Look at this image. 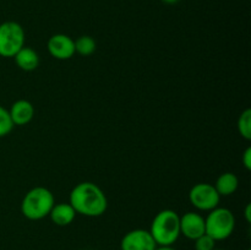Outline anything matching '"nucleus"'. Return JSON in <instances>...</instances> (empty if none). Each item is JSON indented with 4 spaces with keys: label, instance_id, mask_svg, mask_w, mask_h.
Masks as SVG:
<instances>
[{
    "label": "nucleus",
    "instance_id": "obj_7",
    "mask_svg": "<svg viewBox=\"0 0 251 250\" xmlns=\"http://www.w3.org/2000/svg\"><path fill=\"white\" fill-rule=\"evenodd\" d=\"M158 245L150 230L132 229L123 237L120 250H154Z\"/></svg>",
    "mask_w": 251,
    "mask_h": 250
},
{
    "label": "nucleus",
    "instance_id": "obj_17",
    "mask_svg": "<svg viewBox=\"0 0 251 250\" xmlns=\"http://www.w3.org/2000/svg\"><path fill=\"white\" fill-rule=\"evenodd\" d=\"M195 242V250H215L216 249V240L208 234H202L199 237L198 239L194 240Z\"/></svg>",
    "mask_w": 251,
    "mask_h": 250
},
{
    "label": "nucleus",
    "instance_id": "obj_19",
    "mask_svg": "<svg viewBox=\"0 0 251 250\" xmlns=\"http://www.w3.org/2000/svg\"><path fill=\"white\" fill-rule=\"evenodd\" d=\"M244 216H245V220H247V222L250 223L251 222V205L250 203H248L247 207H245Z\"/></svg>",
    "mask_w": 251,
    "mask_h": 250
},
{
    "label": "nucleus",
    "instance_id": "obj_16",
    "mask_svg": "<svg viewBox=\"0 0 251 250\" xmlns=\"http://www.w3.org/2000/svg\"><path fill=\"white\" fill-rule=\"evenodd\" d=\"M14 123H12L10 113L6 108L0 105V137H4L9 135L14 129Z\"/></svg>",
    "mask_w": 251,
    "mask_h": 250
},
{
    "label": "nucleus",
    "instance_id": "obj_11",
    "mask_svg": "<svg viewBox=\"0 0 251 250\" xmlns=\"http://www.w3.org/2000/svg\"><path fill=\"white\" fill-rule=\"evenodd\" d=\"M75 216L76 212L73 206L65 202L54 205L50 210V213H49L51 222L56 225H60V227H65V225L73 223V221L75 220Z\"/></svg>",
    "mask_w": 251,
    "mask_h": 250
},
{
    "label": "nucleus",
    "instance_id": "obj_13",
    "mask_svg": "<svg viewBox=\"0 0 251 250\" xmlns=\"http://www.w3.org/2000/svg\"><path fill=\"white\" fill-rule=\"evenodd\" d=\"M238 186H239L238 176L234 173H230V172L221 174L215 184V188L217 190V193L220 194V196L232 195V194H234L237 191Z\"/></svg>",
    "mask_w": 251,
    "mask_h": 250
},
{
    "label": "nucleus",
    "instance_id": "obj_6",
    "mask_svg": "<svg viewBox=\"0 0 251 250\" xmlns=\"http://www.w3.org/2000/svg\"><path fill=\"white\" fill-rule=\"evenodd\" d=\"M189 200L191 205L201 211H211L218 207L221 196L216 190L215 185L208 183H199L191 188L189 193Z\"/></svg>",
    "mask_w": 251,
    "mask_h": 250
},
{
    "label": "nucleus",
    "instance_id": "obj_8",
    "mask_svg": "<svg viewBox=\"0 0 251 250\" xmlns=\"http://www.w3.org/2000/svg\"><path fill=\"white\" fill-rule=\"evenodd\" d=\"M48 51L58 60H68L75 55V41L68 34L56 33L49 38Z\"/></svg>",
    "mask_w": 251,
    "mask_h": 250
},
{
    "label": "nucleus",
    "instance_id": "obj_5",
    "mask_svg": "<svg viewBox=\"0 0 251 250\" xmlns=\"http://www.w3.org/2000/svg\"><path fill=\"white\" fill-rule=\"evenodd\" d=\"M25 29L19 22L5 21L0 24V56L14 58L25 47Z\"/></svg>",
    "mask_w": 251,
    "mask_h": 250
},
{
    "label": "nucleus",
    "instance_id": "obj_3",
    "mask_svg": "<svg viewBox=\"0 0 251 250\" xmlns=\"http://www.w3.org/2000/svg\"><path fill=\"white\" fill-rule=\"evenodd\" d=\"M55 205L54 195L44 186H36L25 195L21 202V212L31 221L43 220L49 216L50 210Z\"/></svg>",
    "mask_w": 251,
    "mask_h": 250
},
{
    "label": "nucleus",
    "instance_id": "obj_4",
    "mask_svg": "<svg viewBox=\"0 0 251 250\" xmlns=\"http://www.w3.org/2000/svg\"><path fill=\"white\" fill-rule=\"evenodd\" d=\"M206 234L213 240H226L235 229V217L230 210L226 207H216L210 211L205 218Z\"/></svg>",
    "mask_w": 251,
    "mask_h": 250
},
{
    "label": "nucleus",
    "instance_id": "obj_2",
    "mask_svg": "<svg viewBox=\"0 0 251 250\" xmlns=\"http://www.w3.org/2000/svg\"><path fill=\"white\" fill-rule=\"evenodd\" d=\"M150 233L158 247L173 245L180 237V216L173 210H162L154 216Z\"/></svg>",
    "mask_w": 251,
    "mask_h": 250
},
{
    "label": "nucleus",
    "instance_id": "obj_18",
    "mask_svg": "<svg viewBox=\"0 0 251 250\" xmlns=\"http://www.w3.org/2000/svg\"><path fill=\"white\" fill-rule=\"evenodd\" d=\"M243 164L248 171L251 169V147H248L243 153Z\"/></svg>",
    "mask_w": 251,
    "mask_h": 250
},
{
    "label": "nucleus",
    "instance_id": "obj_12",
    "mask_svg": "<svg viewBox=\"0 0 251 250\" xmlns=\"http://www.w3.org/2000/svg\"><path fill=\"white\" fill-rule=\"evenodd\" d=\"M14 58L16 65L24 71H33L39 65L38 53L28 47H22Z\"/></svg>",
    "mask_w": 251,
    "mask_h": 250
},
{
    "label": "nucleus",
    "instance_id": "obj_1",
    "mask_svg": "<svg viewBox=\"0 0 251 250\" xmlns=\"http://www.w3.org/2000/svg\"><path fill=\"white\" fill-rule=\"evenodd\" d=\"M69 203L76 213L86 217H100L104 215L108 200L102 189L95 183L83 181L71 190Z\"/></svg>",
    "mask_w": 251,
    "mask_h": 250
},
{
    "label": "nucleus",
    "instance_id": "obj_9",
    "mask_svg": "<svg viewBox=\"0 0 251 250\" xmlns=\"http://www.w3.org/2000/svg\"><path fill=\"white\" fill-rule=\"evenodd\" d=\"M206 233L205 217L198 212H186L180 217V234L190 240L198 239Z\"/></svg>",
    "mask_w": 251,
    "mask_h": 250
},
{
    "label": "nucleus",
    "instance_id": "obj_14",
    "mask_svg": "<svg viewBox=\"0 0 251 250\" xmlns=\"http://www.w3.org/2000/svg\"><path fill=\"white\" fill-rule=\"evenodd\" d=\"M96 41L90 36H81L75 41V51L82 56H90L96 51Z\"/></svg>",
    "mask_w": 251,
    "mask_h": 250
},
{
    "label": "nucleus",
    "instance_id": "obj_22",
    "mask_svg": "<svg viewBox=\"0 0 251 250\" xmlns=\"http://www.w3.org/2000/svg\"><path fill=\"white\" fill-rule=\"evenodd\" d=\"M247 250H251V249H247Z\"/></svg>",
    "mask_w": 251,
    "mask_h": 250
},
{
    "label": "nucleus",
    "instance_id": "obj_23",
    "mask_svg": "<svg viewBox=\"0 0 251 250\" xmlns=\"http://www.w3.org/2000/svg\"><path fill=\"white\" fill-rule=\"evenodd\" d=\"M215 250H217V249H215Z\"/></svg>",
    "mask_w": 251,
    "mask_h": 250
},
{
    "label": "nucleus",
    "instance_id": "obj_21",
    "mask_svg": "<svg viewBox=\"0 0 251 250\" xmlns=\"http://www.w3.org/2000/svg\"><path fill=\"white\" fill-rule=\"evenodd\" d=\"M161 1H163L164 4H169V5H173V4H176V2L179 1V0H161Z\"/></svg>",
    "mask_w": 251,
    "mask_h": 250
},
{
    "label": "nucleus",
    "instance_id": "obj_10",
    "mask_svg": "<svg viewBox=\"0 0 251 250\" xmlns=\"http://www.w3.org/2000/svg\"><path fill=\"white\" fill-rule=\"evenodd\" d=\"M10 117H11L14 125H26L33 119L34 117V107L29 100H19L12 103L11 108L9 110Z\"/></svg>",
    "mask_w": 251,
    "mask_h": 250
},
{
    "label": "nucleus",
    "instance_id": "obj_20",
    "mask_svg": "<svg viewBox=\"0 0 251 250\" xmlns=\"http://www.w3.org/2000/svg\"><path fill=\"white\" fill-rule=\"evenodd\" d=\"M154 250H176V248H173V245H167V247H157Z\"/></svg>",
    "mask_w": 251,
    "mask_h": 250
},
{
    "label": "nucleus",
    "instance_id": "obj_15",
    "mask_svg": "<svg viewBox=\"0 0 251 250\" xmlns=\"http://www.w3.org/2000/svg\"><path fill=\"white\" fill-rule=\"evenodd\" d=\"M238 131L245 140H251V110L248 108L238 119Z\"/></svg>",
    "mask_w": 251,
    "mask_h": 250
}]
</instances>
